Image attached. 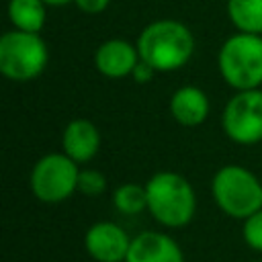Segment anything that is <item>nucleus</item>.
<instances>
[{"label":"nucleus","instance_id":"nucleus-1","mask_svg":"<svg viewBox=\"0 0 262 262\" xmlns=\"http://www.w3.org/2000/svg\"><path fill=\"white\" fill-rule=\"evenodd\" d=\"M137 51L156 72H172L188 63L194 53L190 29L174 18L149 23L137 37Z\"/></svg>","mask_w":262,"mask_h":262},{"label":"nucleus","instance_id":"nucleus-2","mask_svg":"<svg viewBox=\"0 0 262 262\" xmlns=\"http://www.w3.org/2000/svg\"><path fill=\"white\" fill-rule=\"evenodd\" d=\"M147 211L164 227H184L196 211V196L188 180L176 172H156L147 184Z\"/></svg>","mask_w":262,"mask_h":262},{"label":"nucleus","instance_id":"nucleus-3","mask_svg":"<svg viewBox=\"0 0 262 262\" xmlns=\"http://www.w3.org/2000/svg\"><path fill=\"white\" fill-rule=\"evenodd\" d=\"M221 78L235 90H252L262 84V35L235 33L225 39L217 57Z\"/></svg>","mask_w":262,"mask_h":262},{"label":"nucleus","instance_id":"nucleus-4","mask_svg":"<svg viewBox=\"0 0 262 262\" xmlns=\"http://www.w3.org/2000/svg\"><path fill=\"white\" fill-rule=\"evenodd\" d=\"M217 207L235 219H246L262 209V184L244 166L229 164L217 170L211 182Z\"/></svg>","mask_w":262,"mask_h":262},{"label":"nucleus","instance_id":"nucleus-5","mask_svg":"<svg viewBox=\"0 0 262 262\" xmlns=\"http://www.w3.org/2000/svg\"><path fill=\"white\" fill-rule=\"evenodd\" d=\"M49 61V51L39 33L8 31L0 39V72L14 82L37 78Z\"/></svg>","mask_w":262,"mask_h":262},{"label":"nucleus","instance_id":"nucleus-6","mask_svg":"<svg viewBox=\"0 0 262 262\" xmlns=\"http://www.w3.org/2000/svg\"><path fill=\"white\" fill-rule=\"evenodd\" d=\"M78 162L68 154L43 156L31 172V190L43 203H61L78 190Z\"/></svg>","mask_w":262,"mask_h":262},{"label":"nucleus","instance_id":"nucleus-7","mask_svg":"<svg viewBox=\"0 0 262 262\" xmlns=\"http://www.w3.org/2000/svg\"><path fill=\"white\" fill-rule=\"evenodd\" d=\"M225 135L239 145H254L262 141V90H237L221 115Z\"/></svg>","mask_w":262,"mask_h":262},{"label":"nucleus","instance_id":"nucleus-8","mask_svg":"<svg viewBox=\"0 0 262 262\" xmlns=\"http://www.w3.org/2000/svg\"><path fill=\"white\" fill-rule=\"evenodd\" d=\"M86 252L96 262H125L131 239L123 227L111 221L94 223L84 237Z\"/></svg>","mask_w":262,"mask_h":262},{"label":"nucleus","instance_id":"nucleus-9","mask_svg":"<svg viewBox=\"0 0 262 262\" xmlns=\"http://www.w3.org/2000/svg\"><path fill=\"white\" fill-rule=\"evenodd\" d=\"M139 51L137 45H131L125 39H108L104 41L96 53H94V66L96 70L113 80L125 78L133 74V68L139 61Z\"/></svg>","mask_w":262,"mask_h":262},{"label":"nucleus","instance_id":"nucleus-10","mask_svg":"<svg viewBox=\"0 0 262 262\" xmlns=\"http://www.w3.org/2000/svg\"><path fill=\"white\" fill-rule=\"evenodd\" d=\"M125 262H184L180 246L166 233L143 231L131 239Z\"/></svg>","mask_w":262,"mask_h":262},{"label":"nucleus","instance_id":"nucleus-11","mask_svg":"<svg viewBox=\"0 0 262 262\" xmlns=\"http://www.w3.org/2000/svg\"><path fill=\"white\" fill-rule=\"evenodd\" d=\"M61 147L63 154H68L74 162L86 164L100 149V131L88 119H74L63 129Z\"/></svg>","mask_w":262,"mask_h":262},{"label":"nucleus","instance_id":"nucleus-12","mask_svg":"<svg viewBox=\"0 0 262 262\" xmlns=\"http://www.w3.org/2000/svg\"><path fill=\"white\" fill-rule=\"evenodd\" d=\"M170 113L182 127H196L209 115V98L199 86H180L170 98Z\"/></svg>","mask_w":262,"mask_h":262},{"label":"nucleus","instance_id":"nucleus-13","mask_svg":"<svg viewBox=\"0 0 262 262\" xmlns=\"http://www.w3.org/2000/svg\"><path fill=\"white\" fill-rule=\"evenodd\" d=\"M47 4L43 0H10L8 18L18 31L39 33L47 18Z\"/></svg>","mask_w":262,"mask_h":262},{"label":"nucleus","instance_id":"nucleus-14","mask_svg":"<svg viewBox=\"0 0 262 262\" xmlns=\"http://www.w3.org/2000/svg\"><path fill=\"white\" fill-rule=\"evenodd\" d=\"M227 16L239 33L262 35V0H227Z\"/></svg>","mask_w":262,"mask_h":262},{"label":"nucleus","instance_id":"nucleus-15","mask_svg":"<svg viewBox=\"0 0 262 262\" xmlns=\"http://www.w3.org/2000/svg\"><path fill=\"white\" fill-rule=\"evenodd\" d=\"M113 203H115V209L121 211L123 215H137L147 209L145 186H139L135 182H125L115 190Z\"/></svg>","mask_w":262,"mask_h":262},{"label":"nucleus","instance_id":"nucleus-16","mask_svg":"<svg viewBox=\"0 0 262 262\" xmlns=\"http://www.w3.org/2000/svg\"><path fill=\"white\" fill-rule=\"evenodd\" d=\"M78 190L86 196H98L106 190V178L98 170H80Z\"/></svg>","mask_w":262,"mask_h":262},{"label":"nucleus","instance_id":"nucleus-17","mask_svg":"<svg viewBox=\"0 0 262 262\" xmlns=\"http://www.w3.org/2000/svg\"><path fill=\"white\" fill-rule=\"evenodd\" d=\"M244 239L252 250L262 252V209L244 219Z\"/></svg>","mask_w":262,"mask_h":262},{"label":"nucleus","instance_id":"nucleus-18","mask_svg":"<svg viewBox=\"0 0 262 262\" xmlns=\"http://www.w3.org/2000/svg\"><path fill=\"white\" fill-rule=\"evenodd\" d=\"M154 74H156V70H154V68H151L147 61L139 59V61H137V66L133 68V74H131V78H133L137 84H147V82H151Z\"/></svg>","mask_w":262,"mask_h":262},{"label":"nucleus","instance_id":"nucleus-19","mask_svg":"<svg viewBox=\"0 0 262 262\" xmlns=\"http://www.w3.org/2000/svg\"><path fill=\"white\" fill-rule=\"evenodd\" d=\"M76 6L86 12V14H98V12H104L111 4V0H74Z\"/></svg>","mask_w":262,"mask_h":262},{"label":"nucleus","instance_id":"nucleus-20","mask_svg":"<svg viewBox=\"0 0 262 262\" xmlns=\"http://www.w3.org/2000/svg\"><path fill=\"white\" fill-rule=\"evenodd\" d=\"M45 4L49 6H61V4H68V2H74V0H43Z\"/></svg>","mask_w":262,"mask_h":262}]
</instances>
